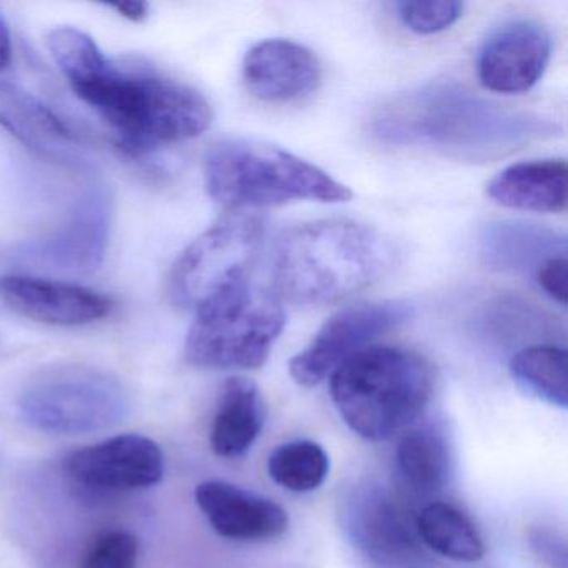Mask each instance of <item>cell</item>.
<instances>
[{
    "mask_svg": "<svg viewBox=\"0 0 568 568\" xmlns=\"http://www.w3.org/2000/svg\"><path fill=\"white\" fill-rule=\"evenodd\" d=\"M371 131L384 144L422 148L460 161L505 158L557 125L487 101L458 82H432L378 108Z\"/></svg>",
    "mask_w": 568,
    "mask_h": 568,
    "instance_id": "6da1fadb",
    "label": "cell"
},
{
    "mask_svg": "<svg viewBox=\"0 0 568 568\" xmlns=\"http://www.w3.org/2000/svg\"><path fill=\"white\" fill-rule=\"evenodd\" d=\"M65 79L119 149L134 158L199 138L212 122L211 105L191 85L152 69L115 64L102 51Z\"/></svg>",
    "mask_w": 568,
    "mask_h": 568,
    "instance_id": "7a4b0ae2",
    "label": "cell"
},
{
    "mask_svg": "<svg viewBox=\"0 0 568 568\" xmlns=\"http://www.w3.org/2000/svg\"><path fill=\"white\" fill-rule=\"evenodd\" d=\"M395 261L394 244L381 232L347 219H328L282 234L272 278L278 298L318 307L374 287L390 274Z\"/></svg>",
    "mask_w": 568,
    "mask_h": 568,
    "instance_id": "3957f363",
    "label": "cell"
},
{
    "mask_svg": "<svg viewBox=\"0 0 568 568\" xmlns=\"http://www.w3.org/2000/svg\"><path fill=\"white\" fill-rule=\"evenodd\" d=\"M434 368L408 348L371 345L331 375V397L345 424L382 442L414 424L434 392Z\"/></svg>",
    "mask_w": 568,
    "mask_h": 568,
    "instance_id": "277c9868",
    "label": "cell"
},
{
    "mask_svg": "<svg viewBox=\"0 0 568 568\" xmlns=\"http://www.w3.org/2000/svg\"><path fill=\"white\" fill-rule=\"evenodd\" d=\"M205 187L225 211H254L288 202L338 204L352 199L347 185L317 165L251 139L215 142L204 161Z\"/></svg>",
    "mask_w": 568,
    "mask_h": 568,
    "instance_id": "5b68a950",
    "label": "cell"
},
{
    "mask_svg": "<svg viewBox=\"0 0 568 568\" xmlns=\"http://www.w3.org/2000/svg\"><path fill=\"white\" fill-rule=\"evenodd\" d=\"M194 312L185 358L211 371L262 367L285 327L281 298L251 278L225 288Z\"/></svg>",
    "mask_w": 568,
    "mask_h": 568,
    "instance_id": "8992f818",
    "label": "cell"
},
{
    "mask_svg": "<svg viewBox=\"0 0 568 568\" xmlns=\"http://www.w3.org/2000/svg\"><path fill=\"white\" fill-rule=\"evenodd\" d=\"M131 408V395L115 375L74 362L39 368L19 395L26 424L45 434L108 430L122 424Z\"/></svg>",
    "mask_w": 568,
    "mask_h": 568,
    "instance_id": "52a82bcc",
    "label": "cell"
},
{
    "mask_svg": "<svg viewBox=\"0 0 568 568\" xmlns=\"http://www.w3.org/2000/svg\"><path fill=\"white\" fill-rule=\"evenodd\" d=\"M264 232L261 217L235 212L199 235L179 255L169 275L172 302L197 311L225 288L251 278Z\"/></svg>",
    "mask_w": 568,
    "mask_h": 568,
    "instance_id": "ba28073f",
    "label": "cell"
},
{
    "mask_svg": "<svg viewBox=\"0 0 568 568\" xmlns=\"http://www.w3.org/2000/svg\"><path fill=\"white\" fill-rule=\"evenodd\" d=\"M112 229V201L104 185H89L51 231L19 245L14 262L36 271L88 275L108 254Z\"/></svg>",
    "mask_w": 568,
    "mask_h": 568,
    "instance_id": "9c48e42d",
    "label": "cell"
},
{
    "mask_svg": "<svg viewBox=\"0 0 568 568\" xmlns=\"http://www.w3.org/2000/svg\"><path fill=\"white\" fill-rule=\"evenodd\" d=\"M414 314L408 302H365L342 308L325 321L314 341L288 365L291 377L302 387H315L334 374L338 365L375 338L400 327Z\"/></svg>",
    "mask_w": 568,
    "mask_h": 568,
    "instance_id": "30bf717a",
    "label": "cell"
},
{
    "mask_svg": "<svg viewBox=\"0 0 568 568\" xmlns=\"http://www.w3.org/2000/svg\"><path fill=\"white\" fill-rule=\"evenodd\" d=\"M345 531L354 547L377 568H428L415 524L387 488L357 487L344 510Z\"/></svg>",
    "mask_w": 568,
    "mask_h": 568,
    "instance_id": "8fae6325",
    "label": "cell"
},
{
    "mask_svg": "<svg viewBox=\"0 0 568 568\" xmlns=\"http://www.w3.org/2000/svg\"><path fill=\"white\" fill-rule=\"evenodd\" d=\"M64 471L94 490H141L164 478L165 457L161 445L145 435H115L71 452Z\"/></svg>",
    "mask_w": 568,
    "mask_h": 568,
    "instance_id": "7c38bea8",
    "label": "cell"
},
{
    "mask_svg": "<svg viewBox=\"0 0 568 568\" xmlns=\"http://www.w3.org/2000/svg\"><path fill=\"white\" fill-rule=\"evenodd\" d=\"M0 298L22 317L54 327H81L108 317L114 302L101 292L72 282L31 274L0 278Z\"/></svg>",
    "mask_w": 568,
    "mask_h": 568,
    "instance_id": "4fadbf2b",
    "label": "cell"
},
{
    "mask_svg": "<svg viewBox=\"0 0 568 568\" xmlns=\"http://www.w3.org/2000/svg\"><path fill=\"white\" fill-rule=\"evenodd\" d=\"M551 38L535 21H511L491 32L478 55V79L497 94L530 91L547 69Z\"/></svg>",
    "mask_w": 568,
    "mask_h": 568,
    "instance_id": "5bb4252c",
    "label": "cell"
},
{
    "mask_svg": "<svg viewBox=\"0 0 568 568\" xmlns=\"http://www.w3.org/2000/svg\"><path fill=\"white\" fill-rule=\"evenodd\" d=\"M0 128L41 158L65 168L91 164L88 145L41 99L14 82L0 81Z\"/></svg>",
    "mask_w": 568,
    "mask_h": 568,
    "instance_id": "9a60e30c",
    "label": "cell"
},
{
    "mask_svg": "<svg viewBox=\"0 0 568 568\" xmlns=\"http://www.w3.org/2000/svg\"><path fill=\"white\" fill-rule=\"evenodd\" d=\"M245 88L258 101L292 104L304 101L322 82L315 52L287 39H267L248 49L242 64Z\"/></svg>",
    "mask_w": 568,
    "mask_h": 568,
    "instance_id": "2e32d148",
    "label": "cell"
},
{
    "mask_svg": "<svg viewBox=\"0 0 568 568\" xmlns=\"http://www.w3.org/2000/svg\"><path fill=\"white\" fill-rule=\"evenodd\" d=\"M195 504L221 537L237 541H262L288 530V514L282 505L224 480L202 481Z\"/></svg>",
    "mask_w": 568,
    "mask_h": 568,
    "instance_id": "e0dca14e",
    "label": "cell"
},
{
    "mask_svg": "<svg viewBox=\"0 0 568 568\" xmlns=\"http://www.w3.org/2000/svg\"><path fill=\"white\" fill-rule=\"evenodd\" d=\"M565 161H531L498 172L487 185V195L501 207L538 214H561L567 209Z\"/></svg>",
    "mask_w": 568,
    "mask_h": 568,
    "instance_id": "ac0fdd59",
    "label": "cell"
},
{
    "mask_svg": "<svg viewBox=\"0 0 568 568\" xmlns=\"http://www.w3.org/2000/svg\"><path fill=\"white\" fill-rule=\"evenodd\" d=\"M265 424V405L254 382L231 377L219 395L211 428V447L221 458H239L251 450Z\"/></svg>",
    "mask_w": 568,
    "mask_h": 568,
    "instance_id": "d6986e66",
    "label": "cell"
},
{
    "mask_svg": "<svg viewBox=\"0 0 568 568\" xmlns=\"http://www.w3.org/2000/svg\"><path fill=\"white\" fill-rule=\"evenodd\" d=\"M418 538L425 547L460 564H475L485 555L484 538L474 521L444 501H434L415 520Z\"/></svg>",
    "mask_w": 568,
    "mask_h": 568,
    "instance_id": "ffe728a7",
    "label": "cell"
},
{
    "mask_svg": "<svg viewBox=\"0 0 568 568\" xmlns=\"http://www.w3.org/2000/svg\"><path fill=\"white\" fill-rule=\"evenodd\" d=\"M398 471L404 480L420 494H437L448 484L452 471L447 438L434 427L407 432L398 442Z\"/></svg>",
    "mask_w": 568,
    "mask_h": 568,
    "instance_id": "44dd1931",
    "label": "cell"
},
{
    "mask_svg": "<svg viewBox=\"0 0 568 568\" xmlns=\"http://www.w3.org/2000/svg\"><path fill=\"white\" fill-rule=\"evenodd\" d=\"M568 362L565 348L534 345L521 348L508 364L515 384L538 400L568 407Z\"/></svg>",
    "mask_w": 568,
    "mask_h": 568,
    "instance_id": "7402d4cb",
    "label": "cell"
},
{
    "mask_svg": "<svg viewBox=\"0 0 568 568\" xmlns=\"http://www.w3.org/2000/svg\"><path fill=\"white\" fill-rule=\"evenodd\" d=\"M268 475L275 484L295 494L317 490L331 471L327 452L312 440L278 445L268 457Z\"/></svg>",
    "mask_w": 568,
    "mask_h": 568,
    "instance_id": "603a6c76",
    "label": "cell"
},
{
    "mask_svg": "<svg viewBox=\"0 0 568 568\" xmlns=\"http://www.w3.org/2000/svg\"><path fill=\"white\" fill-rule=\"evenodd\" d=\"M487 255L491 261L507 267H524L531 262L555 257V251H565L564 239L530 225H497L491 229L487 241Z\"/></svg>",
    "mask_w": 568,
    "mask_h": 568,
    "instance_id": "cb8c5ba5",
    "label": "cell"
},
{
    "mask_svg": "<svg viewBox=\"0 0 568 568\" xmlns=\"http://www.w3.org/2000/svg\"><path fill=\"white\" fill-rule=\"evenodd\" d=\"M398 18L408 31L420 36L437 34L447 31L464 12L462 2L442 0V2H400L397 4Z\"/></svg>",
    "mask_w": 568,
    "mask_h": 568,
    "instance_id": "d4e9b609",
    "label": "cell"
},
{
    "mask_svg": "<svg viewBox=\"0 0 568 568\" xmlns=\"http://www.w3.org/2000/svg\"><path fill=\"white\" fill-rule=\"evenodd\" d=\"M139 540L125 530L99 535L82 558L81 568H138Z\"/></svg>",
    "mask_w": 568,
    "mask_h": 568,
    "instance_id": "484cf974",
    "label": "cell"
},
{
    "mask_svg": "<svg viewBox=\"0 0 568 568\" xmlns=\"http://www.w3.org/2000/svg\"><path fill=\"white\" fill-rule=\"evenodd\" d=\"M537 282L545 294L558 304H567V258L555 255L537 268Z\"/></svg>",
    "mask_w": 568,
    "mask_h": 568,
    "instance_id": "4316f807",
    "label": "cell"
},
{
    "mask_svg": "<svg viewBox=\"0 0 568 568\" xmlns=\"http://www.w3.org/2000/svg\"><path fill=\"white\" fill-rule=\"evenodd\" d=\"M12 62V36L6 19L0 16V72L11 65Z\"/></svg>",
    "mask_w": 568,
    "mask_h": 568,
    "instance_id": "83f0119b",
    "label": "cell"
},
{
    "mask_svg": "<svg viewBox=\"0 0 568 568\" xmlns=\"http://www.w3.org/2000/svg\"><path fill=\"white\" fill-rule=\"evenodd\" d=\"M114 9L122 18L132 22L145 21L149 16V4L144 2H125V4H115Z\"/></svg>",
    "mask_w": 568,
    "mask_h": 568,
    "instance_id": "f1b7e54d",
    "label": "cell"
}]
</instances>
